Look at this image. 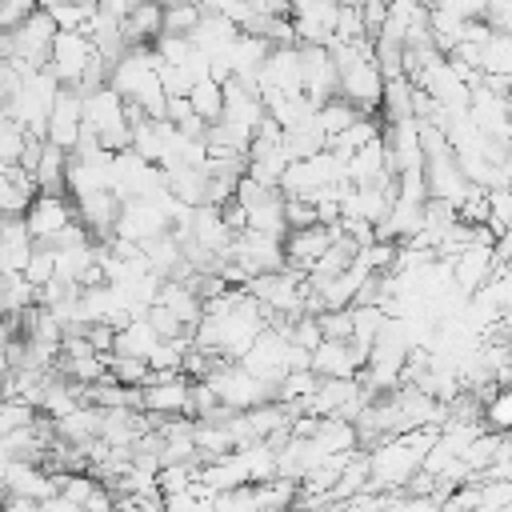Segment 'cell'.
<instances>
[{
	"instance_id": "6da1fadb",
	"label": "cell",
	"mask_w": 512,
	"mask_h": 512,
	"mask_svg": "<svg viewBox=\"0 0 512 512\" xmlns=\"http://www.w3.org/2000/svg\"><path fill=\"white\" fill-rule=\"evenodd\" d=\"M96 56V48H92V40L80 32V28H72V32H56V40H52V56H48V72L56 76V84H76V76L84 72V64Z\"/></svg>"
},
{
	"instance_id": "7a4b0ae2",
	"label": "cell",
	"mask_w": 512,
	"mask_h": 512,
	"mask_svg": "<svg viewBox=\"0 0 512 512\" xmlns=\"http://www.w3.org/2000/svg\"><path fill=\"white\" fill-rule=\"evenodd\" d=\"M76 220V204L72 196H48V192H36L32 204L24 208V228L32 240H48L56 236L60 228H68Z\"/></svg>"
},
{
	"instance_id": "3957f363",
	"label": "cell",
	"mask_w": 512,
	"mask_h": 512,
	"mask_svg": "<svg viewBox=\"0 0 512 512\" xmlns=\"http://www.w3.org/2000/svg\"><path fill=\"white\" fill-rule=\"evenodd\" d=\"M0 484L8 488V496H24V500H36V504L48 500V496H56L52 472L44 464H28V460H8Z\"/></svg>"
},
{
	"instance_id": "277c9868",
	"label": "cell",
	"mask_w": 512,
	"mask_h": 512,
	"mask_svg": "<svg viewBox=\"0 0 512 512\" xmlns=\"http://www.w3.org/2000/svg\"><path fill=\"white\" fill-rule=\"evenodd\" d=\"M492 268H496L492 244H468V248L448 264V272H452V280H456L460 292H476V288L492 276Z\"/></svg>"
},
{
	"instance_id": "5b68a950",
	"label": "cell",
	"mask_w": 512,
	"mask_h": 512,
	"mask_svg": "<svg viewBox=\"0 0 512 512\" xmlns=\"http://www.w3.org/2000/svg\"><path fill=\"white\" fill-rule=\"evenodd\" d=\"M308 368L316 376H356L360 372V360L352 356V344L348 340H320L308 356Z\"/></svg>"
},
{
	"instance_id": "8992f818",
	"label": "cell",
	"mask_w": 512,
	"mask_h": 512,
	"mask_svg": "<svg viewBox=\"0 0 512 512\" xmlns=\"http://www.w3.org/2000/svg\"><path fill=\"white\" fill-rule=\"evenodd\" d=\"M204 16V4L196 0H172L164 4V16H160V36H192L196 24Z\"/></svg>"
},
{
	"instance_id": "52a82bcc",
	"label": "cell",
	"mask_w": 512,
	"mask_h": 512,
	"mask_svg": "<svg viewBox=\"0 0 512 512\" xmlns=\"http://www.w3.org/2000/svg\"><path fill=\"white\" fill-rule=\"evenodd\" d=\"M188 104H192V112L200 116V120H220V112H224V88L212 80V76H204V80H196L192 88H188Z\"/></svg>"
},
{
	"instance_id": "ba28073f",
	"label": "cell",
	"mask_w": 512,
	"mask_h": 512,
	"mask_svg": "<svg viewBox=\"0 0 512 512\" xmlns=\"http://www.w3.org/2000/svg\"><path fill=\"white\" fill-rule=\"evenodd\" d=\"M104 368H108V376L116 380V384H144L148 380V360H140V356H124V352H104Z\"/></svg>"
},
{
	"instance_id": "9c48e42d",
	"label": "cell",
	"mask_w": 512,
	"mask_h": 512,
	"mask_svg": "<svg viewBox=\"0 0 512 512\" xmlns=\"http://www.w3.org/2000/svg\"><path fill=\"white\" fill-rule=\"evenodd\" d=\"M40 412L28 404V400H20V396H0V440L8 436V432H16V428H24V424H32Z\"/></svg>"
},
{
	"instance_id": "30bf717a",
	"label": "cell",
	"mask_w": 512,
	"mask_h": 512,
	"mask_svg": "<svg viewBox=\"0 0 512 512\" xmlns=\"http://www.w3.org/2000/svg\"><path fill=\"white\" fill-rule=\"evenodd\" d=\"M52 276H56V256H52L48 248H36V244H32V256H28V264H24V280H28L32 288H44Z\"/></svg>"
},
{
	"instance_id": "8fae6325",
	"label": "cell",
	"mask_w": 512,
	"mask_h": 512,
	"mask_svg": "<svg viewBox=\"0 0 512 512\" xmlns=\"http://www.w3.org/2000/svg\"><path fill=\"white\" fill-rule=\"evenodd\" d=\"M484 416H488L492 432H512V388L492 392V400L484 404Z\"/></svg>"
},
{
	"instance_id": "7c38bea8",
	"label": "cell",
	"mask_w": 512,
	"mask_h": 512,
	"mask_svg": "<svg viewBox=\"0 0 512 512\" xmlns=\"http://www.w3.org/2000/svg\"><path fill=\"white\" fill-rule=\"evenodd\" d=\"M36 8H40V0H0V28H16V24H24Z\"/></svg>"
},
{
	"instance_id": "4fadbf2b",
	"label": "cell",
	"mask_w": 512,
	"mask_h": 512,
	"mask_svg": "<svg viewBox=\"0 0 512 512\" xmlns=\"http://www.w3.org/2000/svg\"><path fill=\"white\" fill-rule=\"evenodd\" d=\"M40 508H44V512H88L84 504H72V500H64L60 492H56V496H48V500H40Z\"/></svg>"
},
{
	"instance_id": "5bb4252c",
	"label": "cell",
	"mask_w": 512,
	"mask_h": 512,
	"mask_svg": "<svg viewBox=\"0 0 512 512\" xmlns=\"http://www.w3.org/2000/svg\"><path fill=\"white\" fill-rule=\"evenodd\" d=\"M8 372H12V364H8V356H4V352H0V380H4V376H8Z\"/></svg>"
}]
</instances>
